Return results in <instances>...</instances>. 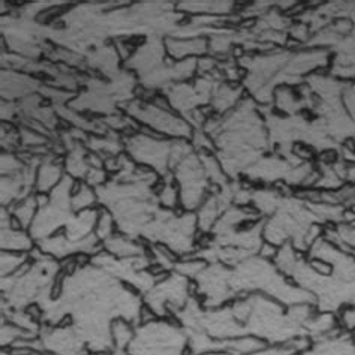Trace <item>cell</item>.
I'll use <instances>...</instances> for the list:
<instances>
[{
    "instance_id": "cell-1",
    "label": "cell",
    "mask_w": 355,
    "mask_h": 355,
    "mask_svg": "<svg viewBox=\"0 0 355 355\" xmlns=\"http://www.w3.org/2000/svg\"><path fill=\"white\" fill-rule=\"evenodd\" d=\"M171 318H155L135 325V336L128 355H192L188 333Z\"/></svg>"
},
{
    "instance_id": "cell-2",
    "label": "cell",
    "mask_w": 355,
    "mask_h": 355,
    "mask_svg": "<svg viewBox=\"0 0 355 355\" xmlns=\"http://www.w3.org/2000/svg\"><path fill=\"white\" fill-rule=\"evenodd\" d=\"M102 248L110 255L119 259L146 257V248L125 234H114L113 237H110L102 243Z\"/></svg>"
},
{
    "instance_id": "cell-3",
    "label": "cell",
    "mask_w": 355,
    "mask_h": 355,
    "mask_svg": "<svg viewBox=\"0 0 355 355\" xmlns=\"http://www.w3.org/2000/svg\"><path fill=\"white\" fill-rule=\"evenodd\" d=\"M135 336V325L129 321L119 318L111 325V338H113V355H128V348Z\"/></svg>"
},
{
    "instance_id": "cell-4",
    "label": "cell",
    "mask_w": 355,
    "mask_h": 355,
    "mask_svg": "<svg viewBox=\"0 0 355 355\" xmlns=\"http://www.w3.org/2000/svg\"><path fill=\"white\" fill-rule=\"evenodd\" d=\"M27 261H29V254L2 250V277L15 275L18 270L27 264Z\"/></svg>"
},
{
    "instance_id": "cell-5",
    "label": "cell",
    "mask_w": 355,
    "mask_h": 355,
    "mask_svg": "<svg viewBox=\"0 0 355 355\" xmlns=\"http://www.w3.org/2000/svg\"><path fill=\"white\" fill-rule=\"evenodd\" d=\"M116 220L110 210H99V218L95 228V236L99 239L101 243H104L110 237L116 234Z\"/></svg>"
},
{
    "instance_id": "cell-6",
    "label": "cell",
    "mask_w": 355,
    "mask_h": 355,
    "mask_svg": "<svg viewBox=\"0 0 355 355\" xmlns=\"http://www.w3.org/2000/svg\"><path fill=\"white\" fill-rule=\"evenodd\" d=\"M338 325L343 333L354 334L355 333V306L348 304L340 307L338 316Z\"/></svg>"
},
{
    "instance_id": "cell-7",
    "label": "cell",
    "mask_w": 355,
    "mask_h": 355,
    "mask_svg": "<svg viewBox=\"0 0 355 355\" xmlns=\"http://www.w3.org/2000/svg\"><path fill=\"white\" fill-rule=\"evenodd\" d=\"M157 200L161 202L165 210H174L177 204L180 202V195L174 186H165V188L157 193Z\"/></svg>"
},
{
    "instance_id": "cell-8",
    "label": "cell",
    "mask_w": 355,
    "mask_h": 355,
    "mask_svg": "<svg viewBox=\"0 0 355 355\" xmlns=\"http://www.w3.org/2000/svg\"><path fill=\"white\" fill-rule=\"evenodd\" d=\"M95 355H113L111 352H102V354H95Z\"/></svg>"
},
{
    "instance_id": "cell-9",
    "label": "cell",
    "mask_w": 355,
    "mask_h": 355,
    "mask_svg": "<svg viewBox=\"0 0 355 355\" xmlns=\"http://www.w3.org/2000/svg\"><path fill=\"white\" fill-rule=\"evenodd\" d=\"M354 355H355V354H354Z\"/></svg>"
}]
</instances>
